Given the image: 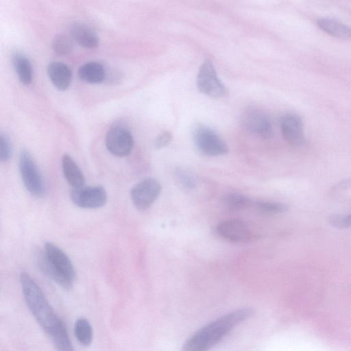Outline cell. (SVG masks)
Here are the masks:
<instances>
[{
	"label": "cell",
	"mask_w": 351,
	"mask_h": 351,
	"mask_svg": "<svg viewBox=\"0 0 351 351\" xmlns=\"http://www.w3.org/2000/svg\"><path fill=\"white\" fill-rule=\"evenodd\" d=\"M105 142L108 150L119 157L128 156L134 146L133 137L130 130L121 122L114 123L108 129Z\"/></svg>",
	"instance_id": "obj_4"
},
{
	"label": "cell",
	"mask_w": 351,
	"mask_h": 351,
	"mask_svg": "<svg viewBox=\"0 0 351 351\" xmlns=\"http://www.w3.org/2000/svg\"><path fill=\"white\" fill-rule=\"evenodd\" d=\"M254 310L244 307L230 312L197 330L184 343L182 351H208L237 325L250 318Z\"/></svg>",
	"instance_id": "obj_1"
},
{
	"label": "cell",
	"mask_w": 351,
	"mask_h": 351,
	"mask_svg": "<svg viewBox=\"0 0 351 351\" xmlns=\"http://www.w3.org/2000/svg\"><path fill=\"white\" fill-rule=\"evenodd\" d=\"M280 128L283 137L291 145L299 147L304 143L303 124L298 115L285 114L280 120Z\"/></svg>",
	"instance_id": "obj_12"
},
{
	"label": "cell",
	"mask_w": 351,
	"mask_h": 351,
	"mask_svg": "<svg viewBox=\"0 0 351 351\" xmlns=\"http://www.w3.org/2000/svg\"><path fill=\"white\" fill-rule=\"evenodd\" d=\"M174 178L177 183L183 189L192 190L197 185V180L194 175L184 169H176L174 170Z\"/></svg>",
	"instance_id": "obj_24"
},
{
	"label": "cell",
	"mask_w": 351,
	"mask_h": 351,
	"mask_svg": "<svg viewBox=\"0 0 351 351\" xmlns=\"http://www.w3.org/2000/svg\"><path fill=\"white\" fill-rule=\"evenodd\" d=\"M47 73L51 82L58 89L64 90L69 86L72 72L66 64L52 62L48 65Z\"/></svg>",
	"instance_id": "obj_14"
},
{
	"label": "cell",
	"mask_w": 351,
	"mask_h": 351,
	"mask_svg": "<svg viewBox=\"0 0 351 351\" xmlns=\"http://www.w3.org/2000/svg\"><path fill=\"white\" fill-rule=\"evenodd\" d=\"M70 197L74 204L83 208H98L107 202L106 191L101 186L73 189Z\"/></svg>",
	"instance_id": "obj_9"
},
{
	"label": "cell",
	"mask_w": 351,
	"mask_h": 351,
	"mask_svg": "<svg viewBox=\"0 0 351 351\" xmlns=\"http://www.w3.org/2000/svg\"><path fill=\"white\" fill-rule=\"evenodd\" d=\"M71 38L80 45L86 48H95L99 45L97 33L88 25L75 23L70 27Z\"/></svg>",
	"instance_id": "obj_13"
},
{
	"label": "cell",
	"mask_w": 351,
	"mask_h": 351,
	"mask_svg": "<svg viewBox=\"0 0 351 351\" xmlns=\"http://www.w3.org/2000/svg\"><path fill=\"white\" fill-rule=\"evenodd\" d=\"M253 206L259 213L267 215L283 213L288 210L286 204L277 202H254Z\"/></svg>",
	"instance_id": "obj_23"
},
{
	"label": "cell",
	"mask_w": 351,
	"mask_h": 351,
	"mask_svg": "<svg viewBox=\"0 0 351 351\" xmlns=\"http://www.w3.org/2000/svg\"><path fill=\"white\" fill-rule=\"evenodd\" d=\"M19 169L26 189L34 196H43L45 186L42 175L32 155L25 149L20 153Z\"/></svg>",
	"instance_id": "obj_3"
},
{
	"label": "cell",
	"mask_w": 351,
	"mask_h": 351,
	"mask_svg": "<svg viewBox=\"0 0 351 351\" xmlns=\"http://www.w3.org/2000/svg\"><path fill=\"white\" fill-rule=\"evenodd\" d=\"M12 154L10 141L6 134L3 133L0 136V160L2 162L8 161Z\"/></svg>",
	"instance_id": "obj_26"
},
{
	"label": "cell",
	"mask_w": 351,
	"mask_h": 351,
	"mask_svg": "<svg viewBox=\"0 0 351 351\" xmlns=\"http://www.w3.org/2000/svg\"><path fill=\"white\" fill-rule=\"evenodd\" d=\"M49 335L57 351H75L69 339L66 327L62 320Z\"/></svg>",
	"instance_id": "obj_21"
},
{
	"label": "cell",
	"mask_w": 351,
	"mask_h": 351,
	"mask_svg": "<svg viewBox=\"0 0 351 351\" xmlns=\"http://www.w3.org/2000/svg\"><path fill=\"white\" fill-rule=\"evenodd\" d=\"M63 173L67 182L73 188L84 186L85 178L78 165L68 154H64L62 160Z\"/></svg>",
	"instance_id": "obj_16"
},
{
	"label": "cell",
	"mask_w": 351,
	"mask_h": 351,
	"mask_svg": "<svg viewBox=\"0 0 351 351\" xmlns=\"http://www.w3.org/2000/svg\"><path fill=\"white\" fill-rule=\"evenodd\" d=\"M44 252L50 263L62 275L73 282L76 277L75 270L64 252L51 242L45 243Z\"/></svg>",
	"instance_id": "obj_11"
},
{
	"label": "cell",
	"mask_w": 351,
	"mask_h": 351,
	"mask_svg": "<svg viewBox=\"0 0 351 351\" xmlns=\"http://www.w3.org/2000/svg\"><path fill=\"white\" fill-rule=\"evenodd\" d=\"M73 47V42L71 38L63 34L56 36L52 43L53 51L61 56L69 54L72 51Z\"/></svg>",
	"instance_id": "obj_25"
},
{
	"label": "cell",
	"mask_w": 351,
	"mask_h": 351,
	"mask_svg": "<svg viewBox=\"0 0 351 351\" xmlns=\"http://www.w3.org/2000/svg\"><path fill=\"white\" fill-rule=\"evenodd\" d=\"M243 126L250 132L267 138L272 136V125L266 114L256 108H249L242 115Z\"/></svg>",
	"instance_id": "obj_10"
},
{
	"label": "cell",
	"mask_w": 351,
	"mask_h": 351,
	"mask_svg": "<svg viewBox=\"0 0 351 351\" xmlns=\"http://www.w3.org/2000/svg\"><path fill=\"white\" fill-rule=\"evenodd\" d=\"M216 230L221 237L234 243H249L256 238L250 226L239 219L221 221Z\"/></svg>",
	"instance_id": "obj_8"
},
{
	"label": "cell",
	"mask_w": 351,
	"mask_h": 351,
	"mask_svg": "<svg viewBox=\"0 0 351 351\" xmlns=\"http://www.w3.org/2000/svg\"><path fill=\"white\" fill-rule=\"evenodd\" d=\"M74 332L78 341L83 346H89L93 340V330L90 322L84 317L78 319L75 324Z\"/></svg>",
	"instance_id": "obj_22"
},
{
	"label": "cell",
	"mask_w": 351,
	"mask_h": 351,
	"mask_svg": "<svg viewBox=\"0 0 351 351\" xmlns=\"http://www.w3.org/2000/svg\"><path fill=\"white\" fill-rule=\"evenodd\" d=\"M161 192L160 182L152 178L137 182L131 189L130 197L134 206L140 210L149 208Z\"/></svg>",
	"instance_id": "obj_7"
},
{
	"label": "cell",
	"mask_w": 351,
	"mask_h": 351,
	"mask_svg": "<svg viewBox=\"0 0 351 351\" xmlns=\"http://www.w3.org/2000/svg\"><path fill=\"white\" fill-rule=\"evenodd\" d=\"M36 262L40 270L53 282L64 289L73 287V281L62 275L49 261L45 252L37 255Z\"/></svg>",
	"instance_id": "obj_15"
},
{
	"label": "cell",
	"mask_w": 351,
	"mask_h": 351,
	"mask_svg": "<svg viewBox=\"0 0 351 351\" xmlns=\"http://www.w3.org/2000/svg\"><path fill=\"white\" fill-rule=\"evenodd\" d=\"M317 25L327 34L341 38H351V27L334 19L322 18Z\"/></svg>",
	"instance_id": "obj_20"
},
{
	"label": "cell",
	"mask_w": 351,
	"mask_h": 351,
	"mask_svg": "<svg viewBox=\"0 0 351 351\" xmlns=\"http://www.w3.org/2000/svg\"><path fill=\"white\" fill-rule=\"evenodd\" d=\"M253 202L248 196L238 193H229L221 199L222 206L230 211H239L254 206Z\"/></svg>",
	"instance_id": "obj_19"
},
{
	"label": "cell",
	"mask_w": 351,
	"mask_h": 351,
	"mask_svg": "<svg viewBox=\"0 0 351 351\" xmlns=\"http://www.w3.org/2000/svg\"><path fill=\"white\" fill-rule=\"evenodd\" d=\"M12 61L21 82L29 84L32 79V67L29 59L21 52L14 51Z\"/></svg>",
	"instance_id": "obj_17"
},
{
	"label": "cell",
	"mask_w": 351,
	"mask_h": 351,
	"mask_svg": "<svg viewBox=\"0 0 351 351\" xmlns=\"http://www.w3.org/2000/svg\"><path fill=\"white\" fill-rule=\"evenodd\" d=\"M80 78L90 84L102 82L105 77V69L103 65L97 62H89L80 66L78 71Z\"/></svg>",
	"instance_id": "obj_18"
},
{
	"label": "cell",
	"mask_w": 351,
	"mask_h": 351,
	"mask_svg": "<svg viewBox=\"0 0 351 351\" xmlns=\"http://www.w3.org/2000/svg\"><path fill=\"white\" fill-rule=\"evenodd\" d=\"M347 219L350 226H351V214L347 215Z\"/></svg>",
	"instance_id": "obj_29"
},
{
	"label": "cell",
	"mask_w": 351,
	"mask_h": 351,
	"mask_svg": "<svg viewBox=\"0 0 351 351\" xmlns=\"http://www.w3.org/2000/svg\"><path fill=\"white\" fill-rule=\"evenodd\" d=\"M328 223L334 228L338 229H345L350 227L347 215H333L328 217Z\"/></svg>",
	"instance_id": "obj_27"
},
{
	"label": "cell",
	"mask_w": 351,
	"mask_h": 351,
	"mask_svg": "<svg viewBox=\"0 0 351 351\" xmlns=\"http://www.w3.org/2000/svg\"><path fill=\"white\" fill-rule=\"evenodd\" d=\"M20 282L25 302L40 326L50 335L61 322L48 303L43 292L26 273L20 274Z\"/></svg>",
	"instance_id": "obj_2"
},
{
	"label": "cell",
	"mask_w": 351,
	"mask_h": 351,
	"mask_svg": "<svg viewBox=\"0 0 351 351\" xmlns=\"http://www.w3.org/2000/svg\"><path fill=\"white\" fill-rule=\"evenodd\" d=\"M171 134L168 131H165L159 134L155 139L154 146L157 149L166 147L171 141Z\"/></svg>",
	"instance_id": "obj_28"
},
{
	"label": "cell",
	"mask_w": 351,
	"mask_h": 351,
	"mask_svg": "<svg viewBox=\"0 0 351 351\" xmlns=\"http://www.w3.org/2000/svg\"><path fill=\"white\" fill-rule=\"evenodd\" d=\"M196 83L200 92L213 98L223 97L228 93L226 87L218 78L213 64L210 60L205 61L201 65Z\"/></svg>",
	"instance_id": "obj_5"
},
{
	"label": "cell",
	"mask_w": 351,
	"mask_h": 351,
	"mask_svg": "<svg viewBox=\"0 0 351 351\" xmlns=\"http://www.w3.org/2000/svg\"><path fill=\"white\" fill-rule=\"evenodd\" d=\"M194 141L198 149L209 156H223L228 148L221 137L210 128L199 125L194 131Z\"/></svg>",
	"instance_id": "obj_6"
}]
</instances>
